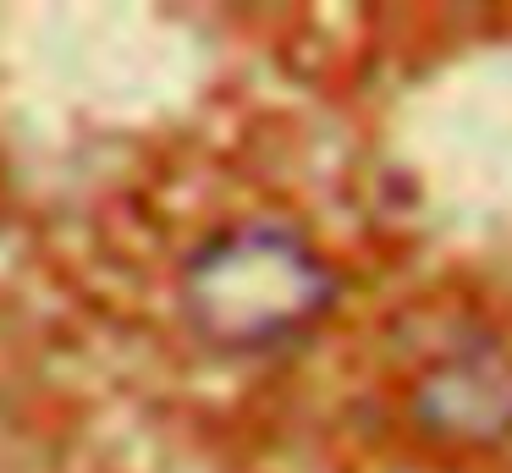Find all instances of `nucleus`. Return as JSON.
<instances>
[{
	"instance_id": "obj_1",
	"label": "nucleus",
	"mask_w": 512,
	"mask_h": 473,
	"mask_svg": "<svg viewBox=\"0 0 512 473\" xmlns=\"http://www.w3.org/2000/svg\"><path fill=\"white\" fill-rule=\"evenodd\" d=\"M182 303L215 347L259 352L298 336L331 303V270L298 231L237 226L188 264Z\"/></svg>"
},
{
	"instance_id": "obj_2",
	"label": "nucleus",
	"mask_w": 512,
	"mask_h": 473,
	"mask_svg": "<svg viewBox=\"0 0 512 473\" xmlns=\"http://www.w3.org/2000/svg\"><path fill=\"white\" fill-rule=\"evenodd\" d=\"M419 418L446 440L512 435V358L496 347L435 358V369L419 380Z\"/></svg>"
}]
</instances>
